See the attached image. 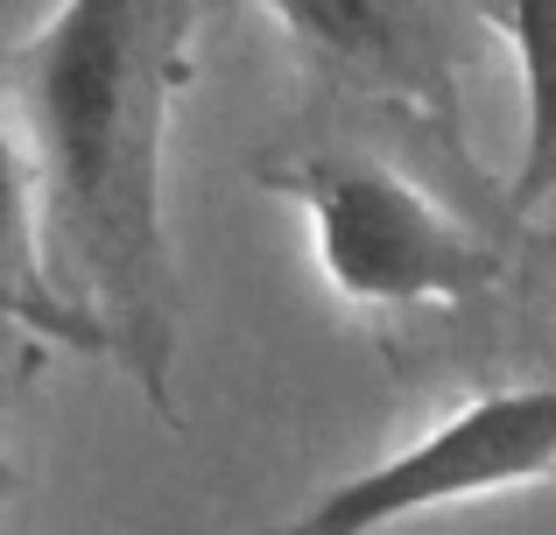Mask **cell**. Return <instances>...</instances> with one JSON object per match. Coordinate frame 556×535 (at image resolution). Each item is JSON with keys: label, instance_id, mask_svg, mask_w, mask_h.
Here are the masks:
<instances>
[{"label": "cell", "instance_id": "6da1fadb", "mask_svg": "<svg viewBox=\"0 0 556 535\" xmlns=\"http://www.w3.org/2000/svg\"><path fill=\"white\" fill-rule=\"evenodd\" d=\"M190 42L198 0H64L0 50V106L36 177L50 275L163 416H177L169 127Z\"/></svg>", "mask_w": 556, "mask_h": 535}, {"label": "cell", "instance_id": "8992f818", "mask_svg": "<svg viewBox=\"0 0 556 535\" xmlns=\"http://www.w3.org/2000/svg\"><path fill=\"white\" fill-rule=\"evenodd\" d=\"M501 42L521 64V169L507 183V205L535 212L556 198V0H501Z\"/></svg>", "mask_w": 556, "mask_h": 535}, {"label": "cell", "instance_id": "7a4b0ae2", "mask_svg": "<svg viewBox=\"0 0 556 535\" xmlns=\"http://www.w3.org/2000/svg\"><path fill=\"white\" fill-rule=\"evenodd\" d=\"M261 183L311 219L317 268L339 296L374 310H422V303H486L515 282L507 247L430 198L380 155H296L261 163Z\"/></svg>", "mask_w": 556, "mask_h": 535}, {"label": "cell", "instance_id": "3957f363", "mask_svg": "<svg viewBox=\"0 0 556 535\" xmlns=\"http://www.w3.org/2000/svg\"><path fill=\"white\" fill-rule=\"evenodd\" d=\"M268 14L317 78L416 120L465 163V78L501 36V0H268Z\"/></svg>", "mask_w": 556, "mask_h": 535}, {"label": "cell", "instance_id": "5b68a950", "mask_svg": "<svg viewBox=\"0 0 556 535\" xmlns=\"http://www.w3.org/2000/svg\"><path fill=\"white\" fill-rule=\"evenodd\" d=\"M0 331H22V339H36V345H71V353L106 359L99 324L50 275L36 177H28V155H22V135H14L8 106H0Z\"/></svg>", "mask_w": 556, "mask_h": 535}, {"label": "cell", "instance_id": "277c9868", "mask_svg": "<svg viewBox=\"0 0 556 535\" xmlns=\"http://www.w3.org/2000/svg\"><path fill=\"white\" fill-rule=\"evenodd\" d=\"M549 472H556V367L486 387L451 423H437L422 444L380 458L374 472L339 480L325 500H311L296 522L268 535H380L430 508L507 494V486L549 480Z\"/></svg>", "mask_w": 556, "mask_h": 535}]
</instances>
